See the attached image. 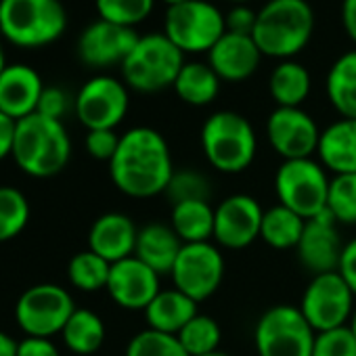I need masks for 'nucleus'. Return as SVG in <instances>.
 Segmentation results:
<instances>
[{
	"mask_svg": "<svg viewBox=\"0 0 356 356\" xmlns=\"http://www.w3.org/2000/svg\"><path fill=\"white\" fill-rule=\"evenodd\" d=\"M227 3H235V5H248L250 0H227Z\"/></svg>",
	"mask_w": 356,
	"mask_h": 356,
	"instance_id": "obj_51",
	"label": "nucleus"
},
{
	"mask_svg": "<svg viewBox=\"0 0 356 356\" xmlns=\"http://www.w3.org/2000/svg\"><path fill=\"white\" fill-rule=\"evenodd\" d=\"M159 275L136 256L111 264L107 293L124 310H143L161 291Z\"/></svg>",
	"mask_w": 356,
	"mask_h": 356,
	"instance_id": "obj_16",
	"label": "nucleus"
},
{
	"mask_svg": "<svg viewBox=\"0 0 356 356\" xmlns=\"http://www.w3.org/2000/svg\"><path fill=\"white\" fill-rule=\"evenodd\" d=\"M30 222V202L15 187H0V243L19 237Z\"/></svg>",
	"mask_w": 356,
	"mask_h": 356,
	"instance_id": "obj_32",
	"label": "nucleus"
},
{
	"mask_svg": "<svg viewBox=\"0 0 356 356\" xmlns=\"http://www.w3.org/2000/svg\"><path fill=\"white\" fill-rule=\"evenodd\" d=\"M170 227L183 243H204L214 239V208L206 200L172 206Z\"/></svg>",
	"mask_w": 356,
	"mask_h": 356,
	"instance_id": "obj_25",
	"label": "nucleus"
},
{
	"mask_svg": "<svg viewBox=\"0 0 356 356\" xmlns=\"http://www.w3.org/2000/svg\"><path fill=\"white\" fill-rule=\"evenodd\" d=\"M17 356H61V352L51 337L26 335L22 341H17Z\"/></svg>",
	"mask_w": 356,
	"mask_h": 356,
	"instance_id": "obj_42",
	"label": "nucleus"
},
{
	"mask_svg": "<svg viewBox=\"0 0 356 356\" xmlns=\"http://www.w3.org/2000/svg\"><path fill=\"white\" fill-rule=\"evenodd\" d=\"M354 291L341 279L337 270L312 275L308 285L302 291L300 310L310 327L321 333L337 329L350 323L354 312Z\"/></svg>",
	"mask_w": 356,
	"mask_h": 356,
	"instance_id": "obj_12",
	"label": "nucleus"
},
{
	"mask_svg": "<svg viewBox=\"0 0 356 356\" xmlns=\"http://www.w3.org/2000/svg\"><path fill=\"white\" fill-rule=\"evenodd\" d=\"M67 107H70V101H67V95L61 88H57V86H44V90L40 95V101H38L36 113L61 122V118L67 113Z\"/></svg>",
	"mask_w": 356,
	"mask_h": 356,
	"instance_id": "obj_40",
	"label": "nucleus"
},
{
	"mask_svg": "<svg viewBox=\"0 0 356 356\" xmlns=\"http://www.w3.org/2000/svg\"><path fill=\"white\" fill-rule=\"evenodd\" d=\"M256 19H258V13H254L248 5H235L229 11V15L225 17L227 32L252 36L254 34V28H256Z\"/></svg>",
	"mask_w": 356,
	"mask_h": 356,
	"instance_id": "obj_41",
	"label": "nucleus"
},
{
	"mask_svg": "<svg viewBox=\"0 0 356 356\" xmlns=\"http://www.w3.org/2000/svg\"><path fill=\"white\" fill-rule=\"evenodd\" d=\"M185 65V53L165 34L140 36L122 63L124 84L136 92L153 95L174 86L178 72Z\"/></svg>",
	"mask_w": 356,
	"mask_h": 356,
	"instance_id": "obj_6",
	"label": "nucleus"
},
{
	"mask_svg": "<svg viewBox=\"0 0 356 356\" xmlns=\"http://www.w3.org/2000/svg\"><path fill=\"white\" fill-rule=\"evenodd\" d=\"M266 138L283 161L302 159L316 155L321 128L302 107H277L266 120Z\"/></svg>",
	"mask_w": 356,
	"mask_h": 356,
	"instance_id": "obj_14",
	"label": "nucleus"
},
{
	"mask_svg": "<svg viewBox=\"0 0 356 356\" xmlns=\"http://www.w3.org/2000/svg\"><path fill=\"white\" fill-rule=\"evenodd\" d=\"M15 128H17V122L0 111V161L7 159L13 153Z\"/></svg>",
	"mask_w": 356,
	"mask_h": 356,
	"instance_id": "obj_44",
	"label": "nucleus"
},
{
	"mask_svg": "<svg viewBox=\"0 0 356 356\" xmlns=\"http://www.w3.org/2000/svg\"><path fill=\"white\" fill-rule=\"evenodd\" d=\"M109 273H111V264L90 250L78 252L67 264L70 283L78 291H84V293H95V291L107 289Z\"/></svg>",
	"mask_w": 356,
	"mask_h": 356,
	"instance_id": "obj_31",
	"label": "nucleus"
},
{
	"mask_svg": "<svg viewBox=\"0 0 356 356\" xmlns=\"http://www.w3.org/2000/svg\"><path fill=\"white\" fill-rule=\"evenodd\" d=\"M0 34H3V30H0Z\"/></svg>",
	"mask_w": 356,
	"mask_h": 356,
	"instance_id": "obj_52",
	"label": "nucleus"
},
{
	"mask_svg": "<svg viewBox=\"0 0 356 356\" xmlns=\"http://www.w3.org/2000/svg\"><path fill=\"white\" fill-rule=\"evenodd\" d=\"M163 3L168 5V9L170 7H178V5H185V3H189V0H163Z\"/></svg>",
	"mask_w": 356,
	"mask_h": 356,
	"instance_id": "obj_47",
	"label": "nucleus"
},
{
	"mask_svg": "<svg viewBox=\"0 0 356 356\" xmlns=\"http://www.w3.org/2000/svg\"><path fill=\"white\" fill-rule=\"evenodd\" d=\"M210 181L193 168H181L174 170L170 185L165 189V197L172 202V206L181 202H195V200H206L210 202Z\"/></svg>",
	"mask_w": 356,
	"mask_h": 356,
	"instance_id": "obj_36",
	"label": "nucleus"
},
{
	"mask_svg": "<svg viewBox=\"0 0 356 356\" xmlns=\"http://www.w3.org/2000/svg\"><path fill=\"white\" fill-rule=\"evenodd\" d=\"M264 210L248 193H233L214 208V241L225 250H245L260 239Z\"/></svg>",
	"mask_w": 356,
	"mask_h": 356,
	"instance_id": "obj_15",
	"label": "nucleus"
},
{
	"mask_svg": "<svg viewBox=\"0 0 356 356\" xmlns=\"http://www.w3.org/2000/svg\"><path fill=\"white\" fill-rule=\"evenodd\" d=\"M337 227L339 225L327 210L306 220V227H304V233L296 252H298V260L310 275L337 270L341 250H343Z\"/></svg>",
	"mask_w": 356,
	"mask_h": 356,
	"instance_id": "obj_17",
	"label": "nucleus"
},
{
	"mask_svg": "<svg viewBox=\"0 0 356 356\" xmlns=\"http://www.w3.org/2000/svg\"><path fill=\"white\" fill-rule=\"evenodd\" d=\"M138 229L134 220L122 212H107L99 216L88 231V250L115 264L134 256Z\"/></svg>",
	"mask_w": 356,
	"mask_h": 356,
	"instance_id": "obj_20",
	"label": "nucleus"
},
{
	"mask_svg": "<svg viewBox=\"0 0 356 356\" xmlns=\"http://www.w3.org/2000/svg\"><path fill=\"white\" fill-rule=\"evenodd\" d=\"M197 314V302L178 291L176 287L161 289L153 302L145 308V321L149 329L178 335L187 323Z\"/></svg>",
	"mask_w": 356,
	"mask_h": 356,
	"instance_id": "obj_24",
	"label": "nucleus"
},
{
	"mask_svg": "<svg viewBox=\"0 0 356 356\" xmlns=\"http://www.w3.org/2000/svg\"><path fill=\"white\" fill-rule=\"evenodd\" d=\"M11 157L34 178H51L65 170L72 157V138L59 120L32 113L17 120Z\"/></svg>",
	"mask_w": 356,
	"mask_h": 356,
	"instance_id": "obj_2",
	"label": "nucleus"
},
{
	"mask_svg": "<svg viewBox=\"0 0 356 356\" xmlns=\"http://www.w3.org/2000/svg\"><path fill=\"white\" fill-rule=\"evenodd\" d=\"M262 53L252 36L225 32L210 49L208 63L222 82H243L252 78L260 65Z\"/></svg>",
	"mask_w": 356,
	"mask_h": 356,
	"instance_id": "obj_19",
	"label": "nucleus"
},
{
	"mask_svg": "<svg viewBox=\"0 0 356 356\" xmlns=\"http://www.w3.org/2000/svg\"><path fill=\"white\" fill-rule=\"evenodd\" d=\"M95 5L99 19L124 28H134L153 11V0H95Z\"/></svg>",
	"mask_w": 356,
	"mask_h": 356,
	"instance_id": "obj_37",
	"label": "nucleus"
},
{
	"mask_svg": "<svg viewBox=\"0 0 356 356\" xmlns=\"http://www.w3.org/2000/svg\"><path fill=\"white\" fill-rule=\"evenodd\" d=\"M72 293L55 283H38L28 287L15 304V321L30 337L61 335L65 323L74 314Z\"/></svg>",
	"mask_w": 356,
	"mask_h": 356,
	"instance_id": "obj_10",
	"label": "nucleus"
},
{
	"mask_svg": "<svg viewBox=\"0 0 356 356\" xmlns=\"http://www.w3.org/2000/svg\"><path fill=\"white\" fill-rule=\"evenodd\" d=\"M138 38L140 36L132 28L99 19L82 32L78 42V55L90 67H122Z\"/></svg>",
	"mask_w": 356,
	"mask_h": 356,
	"instance_id": "obj_18",
	"label": "nucleus"
},
{
	"mask_svg": "<svg viewBox=\"0 0 356 356\" xmlns=\"http://www.w3.org/2000/svg\"><path fill=\"white\" fill-rule=\"evenodd\" d=\"M183 348L189 352V356H206L216 350H220L222 341V329L218 321L210 314H195L187 327L178 333Z\"/></svg>",
	"mask_w": 356,
	"mask_h": 356,
	"instance_id": "obj_33",
	"label": "nucleus"
},
{
	"mask_svg": "<svg viewBox=\"0 0 356 356\" xmlns=\"http://www.w3.org/2000/svg\"><path fill=\"white\" fill-rule=\"evenodd\" d=\"M84 147L92 159L109 163L120 147V136L115 130H88L84 138Z\"/></svg>",
	"mask_w": 356,
	"mask_h": 356,
	"instance_id": "obj_39",
	"label": "nucleus"
},
{
	"mask_svg": "<svg viewBox=\"0 0 356 356\" xmlns=\"http://www.w3.org/2000/svg\"><path fill=\"white\" fill-rule=\"evenodd\" d=\"M220 82L222 80L216 76L210 63L191 61V63H185L183 70L178 72L172 88L183 103L193 105V107H206L216 101L220 92Z\"/></svg>",
	"mask_w": 356,
	"mask_h": 356,
	"instance_id": "obj_26",
	"label": "nucleus"
},
{
	"mask_svg": "<svg viewBox=\"0 0 356 356\" xmlns=\"http://www.w3.org/2000/svg\"><path fill=\"white\" fill-rule=\"evenodd\" d=\"M327 212L337 225H356V174H337L331 178Z\"/></svg>",
	"mask_w": 356,
	"mask_h": 356,
	"instance_id": "obj_34",
	"label": "nucleus"
},
{
	"mask_svg": "<svg viewBox=\"0 0 356 356\" xmlns=\"http://www.w3.org/2000/svg\"><path fill=\"white\" fill-rule=\"evenodd\" d=\"M67 28L61 0H0V30L22 49L55 42Z\"/></svg>",
	"mask_w": 356,
	"mask_h": 356,
	"instance_id": "obj_5",
	"label": "nucleus"
},
{
	"mask_svg": "<svg viewBox=\"0 0 356 356\" xmlns=\"http://www.w3.org/2000/svg\"><path fill=\"white\" fill-rule=\"evenodd\" d=\"M130 97L124 82L111 76L90 78L76 97V115L88 130H115L128 113Z\"/></svg>",
	"mask_w": 356,
	"mask_h": 356,
	"instance_id": "obj_13",
	"label": "nucleus"
},
{
	"mask_svg": "<svg viewBox=\"0 0 356 356\" xmlns=\"http://www.w3.org/2000/svg\"><path fill=\"white\" fill-rule=\"evenodd\" d=\"M225 32V15L208 0H189L165 11L163 34L183 53H210Z\"/></svg>",
	"mask_w": 356,
	"mask_h": 356,
	"instance_id": "obj_9",
	"label": "nucleus"
},
{
	"mask_svg": "<svg viewBox=\"0 0 356 356\" xmlns=\"http://www.w3.org/2000/svg\"><path fill=\"white\" fill-rule=\"evenodd\" d=\"M124 356H189L178 335L161 333L155 329H143L126 346Z\"/></svg>",
	"mask_w": 356,
	"mask_h": 356,
	"instance_id": "obj_35",
	"label": "nucleus"
},
{
	"mask_svg": "<svg viewBox=\"0 0 356 356\" xmlns=\"http://www.w3.org/2000/svg\"><path fill=\"white\" fill-rule=\"evenodd\" d=\"M341 24L352 42H356V0H343L341 5Z\"/></svg>",
	"mask_w": 356,
	"mask_h": 356,
	"instance_id": "obj_45",
	"label": "nucleus"
},
{
	"mask_svg": "<svg viewBox=\"0 0 356 356\" xmlns=\"http://www.w3.org/2000/svg\"><path fill=\"white\" fill-rule=\"evenodd\" d=\"M7 70V63H5V51L3 47H0V76H3V72Z\"/></svg>",
	"mask_w": 356,
	"mask_h": 356,
	"instance_id": "obj_48",
	"label": "nucleus"
},
{
	"mask_svg": "<svg viewBox=\"0 0 356 356\" xmlns=\"http://www.w3.org/2000/svg\"><path fill=\"white\" fill-rule=\"evenodd\" d=\"M314 13L306 0H268L258 11L254 42L273 59H291L312 38Z\"/></svg>",
	"mask_w": 356,
	"mask_h": 356,
	"instance_id": "obj_3",
	"label": "nucleus"
},
{
	"mask_svg": "<svg viewBox=\"0 0 356 356\" xmlns=\"http://www.w3.org/2000/svg\"><path fill=\"white\" fill-rule=\"evenodd\" d=\"M316 331L291 304H275L260 314L254 327L258 356H312Z\"/></svg>",
	"mask_w": 356,
	"mask_h": 356,
	"instance_id": "obj_8",
	"label": "nucleus"
},
{
	"mask_svg": "<svg viewBox=\"0 0 356 356\" xmlns=\"http://www.w3.org/2000/svg\"><path fill=\"white\" fill-rule=\"evenodd\" d=\"M348 327H350V329H352V333L356 335V306H354V312H352V318H350Z\"/></svg>",
	"mask_w": 356,
	"mask_h": 356,
	"instance_id": "obj_49",
	"label": "nucleus"
},
{
	"mask_svg": "<svg viewBox=\"0 0 356 356\" xmlns=\"http://www.w3.org/2000/svg\"><path fill=\"white\" fill-rule=\"evenodd\" d=\"M183 248V241L176 237L170 225L163 222H149L138 229L136 250L134 256L153 268L159 277L170 275L172 266L178 258V252Z\"/></svg>",
	"mask_w": 356,
	"mask_h": 356,
	"instance_id": "obj_23",
	"label": "nucleus"
},
{
	"mask_svg": "<svg viewBox=\"0 0 356 356\" xmlns=\"http://www.w3.org/2000/svg\"><path fill=\"white\" fill-rule=\"evenodd\" d=\"M206 356H231V354H227V352H222V350H216V352H212V354H206Z\"/></svg>",
	"mask_w": 356,
	"mask_h": 356,
	"instance_id": "obj_50",
	"label": "nucleus"
},
{
	"mask_svg": "<svg viewBox=\"0 0 356 356\" xmlns=\"http://www.w3.org/2000/svg\"><path fill=\"white\" fill-rule=\"evenodd\" d=\"M172 287L183 291L191 300L206 302L212 298L225 279V256L212 241L183 243L172 266Z\"/></svg>",
	"mask_w": 356,
	"mask_h": 356,
	"instance_id": "obj_11",
	"label": "nucleus"
},
{
	"mask_svg": "<svg viewBox=\"0 0 356 356\" xmlns=\"http://www.w3.org/2000/svg\"><path fill=\"white\" fill-rule=\"evenodd\" d=\"M0 356H17V341L5 331H0Z\"/></svg>",
	"mask_w": 356,
	"mask_h": 356,
	"instance_id": "obj_46",
	"label": "nucleus"
},
{
	"mask_svg": "<svg viewBox=\"0 0 356 356\" xmlns=\"http://www.w3.org/2000/svg\"><path fill=\"white\" fill-rule=\"evenodd\" d=\"M42 90L44 84L36 70L22 63L7 65L0 76V111L15 122L24 120L36 113Z\"/></svg>",
	"mask_w": 356,
	"mask_h": 356,
	"instance_id": "obj_21",
	"label": "nucleus"
},
{
	"mask_svg": "<svg viewBox=\"0 0 356 356\" xmlns=\"http://www.w3.org/2000/svg\"><path fill=\"white\" fill-rule=\"evenodd\" d=\"M306 220L298 216L296 212L287 210L285 206L277 204L268 210H264L262 227H260V239L273 248V250H296L302 233H304Z\"/></svg>",
	"mask_w": 356,
	"mask_h": 356,
	"instance_id": "obj_30",
	"label": "nucleus"
},
{
	"mask_svg": "<svg viewBox=\"0 0 356 356\" xmlns=\"http://www.w3.org/2000/svg\"><path fill=\"white\" fill-rule=\"evenodd\" d=\"M174 170L165 136L149 126H136L120 134V147L109 161L111 183L132 200H151L165 193Z\"/></svg>",
	"mask_w": 356,
	"mask_h": 356,
	"instance_id": "obj_1",
	"label": "nucleus"
},
{
	"mask_svg": "<svg viewBox=\"0 0 356 356\" xmlns=\"http://www.w3.org/2000/svg\"><path fill=\"white\" fill-rule=\"evenodd\" d=\"M312 356H356V335L348 325L321 331L314 337Z\"/></svg>",
	"mask_w": 356,
	"mask_h": 356,
	"instance_id": "obj_38",
	"label": "nucleus"
},
{
	"mask_svg": "<svg viewBox=\"0 0 356 356\" xmlns=\"http://www.w3.org/2000/svg\"><path fill=\"white\" fill-rule=\"evenodd\" d=\"M325 90L339 118L356 120V51H348L333 61Z\"/></svg>",
	"mask_w": 356,
	"mask_h": 356,
	"instance_id": "obj_27",
	"label": "nucleus"
},
{
	"mask_svg": "<svg viewBox=\"0 0 356 356\" xmlns=\"http://www.w3.org/2000/svg\"><path fill=\"white\" fill-rule=\"evenodd\" d=\"M337 273L341 275V279L348 283V287H350V289L354 291V296H356V237L350 239L348 243H343Z\"/></svg>",
	"mask_w": 356,
	"mask_h": 356,
	"instance_id": "obj_43",
	"label": "nucleus"
},
{
	"mask_svg": "<svg viewBox=\"0 0 356 356\" xmlns=\"http://www.w3.org/2000/svg\"><path fill=\"white\" fill-rule=\"evenodd\" d=\"M316 157L333 176L356 174V120L339 118L321 130Z\"/></svg>",
	"mask_w": 356,
	"mask_h": 356,
	"instance_id": "obj_22",
	"label": "nucleus"
},
{
	"mask_svg": "<svg viewBox=\"0 0 356 356\" xmlns=\"http://www.w3.org/2000/svg\"><path fill=\"white\" fill-rule=\"evenodd\" d=\"M202 149L208 163L220 174L245 172L258 153V136L250 120L237 111L212 113L202 126Z\"/></svg>",
	"mask_w": 356,
	"mask_h": 356,
	"instance_id": "obj_4",
	"label": "nucleus"
},
{
	"mask_svg": "<svg viewBox=\"0 0 356 356\" xmlns=\"http://www.w3.org/2000/svg\"><path fill=\"white\" fill-rule=\"evenodd\" d=\"M312 88L310 72L298 61H281L270 78H268V92L277 107H300Z\"/></svg>",
	"mask_w": 356,
	"mask_h": 356,
	"instance_id": "obj_28",
	"label": "nucleus"
},
{
	"mask_svg": "<svg viewBox=\"0 0 356 356\" xmlns=\"http://www.w3.org/2000/svg\"><path fill=\"white\" fill-rule=\"evenodd\" d=\"M63 343L70 352L78 356H90L99 352L105 341L103 318L88 308H76L61 331Z\"/></svg>",
	"mask_w": 356,
	"mask_h": 356,
	"instance_id": "obj_29",
	"label": "nucleus"
},
{
	"mask_svg": "<svg viewBox=\"0 0 356 356\" xmlns=\"http://www.w3.org/2000/svg\"><path fill=\"white\" fill-rule=\"evenodd\" d=\"M331 178L314 157L285 159L275 172V195L281 206L310 220L327 210Z\"/></svg>",
	"mask_w": 356,
	"mask_h": 356,
	"instance_id": "obj_7",
	"label": "nucleus"
}]
</instances>
